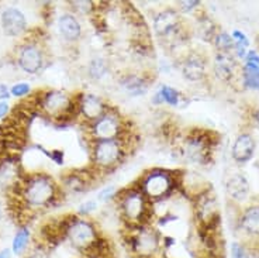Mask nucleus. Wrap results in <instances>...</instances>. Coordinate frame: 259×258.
I'll return each instance as SVG.
<instances>
[{"label": "nucleus", "instance_id": "f257e3e1", "mask_svg": "<svg viewBox=\"0 0 259 258\" xmlns=\"http://www.w3.org/2000/svg\"><path fill=\"white\" fill-rule=\"evenodd\" d=\"M65 237L71 243L72 247L86 254H91L92 251H102L100 247V237L97 232L96 226L91 220L83 217H72L64 227Z\"/></svg>", "mask_w": 259, "mask_h": 258}, {"label": "nucleus", "instance_id": "f03ea898", "mask_svg": "<svg viewBox=\"0 0 259 258\" xmlns=\"http://www.w3.org/2000/svg\"><path fill=\"white\" fill-rule=\"evenodd\" d=\"M117 198L121 216L130 226L140 227L148 225L149 200L145 198L140 188L125 189L117 195Z\"/></svg>", "mask_w": 259, "mask_h": 258}, {"label": "nucleus", "instance_id": "7ed1b4c3", "mask_svg": "<svg viewBox=\"0 0 259 258\" xmlns=\"http://www.w3.org/2000/svg\"><path fill=\"white\" fill-rule=\"evenodd\" d=\"M128 247L137 258H155L162 248L161 234L149 225L133 227L130 232Z\"/></svg>", "mask_w": 259, "mask_h": 258}, {"label": "nucleus", "instance_id": "20e7f679", "mask_svg": "<svg viewBox=\"0 0 259 258\" xmlns=\"http://www.w3.org/2000/svg\"><path fill=\"white\" fill-rule=\"evenodd\" d=\"M57 195V185L51 176L44 174L28 178L23 188V198L28 206L44 207L50 205Z\"/></svg>", "mask_w": 259, "mask_h": 258}, {"label": "nucleus", "instance_id": "39448f33", "mask_svg": "<svg viewBox=\"0 0 259 258\" xmlns=\"http://www.w3.org/2000/svg\"><path fill=\"white\" fill-rule=\"evenodd\" d=\"M124 140H102L92 144V162L93 165L103 171H110L116 168L125 157Z\"/></svg>", "mask_w": 259, "mask_h": 258}, {"label": "nucleus", "instance_id": "423d86ee", "mask_svg": "<svg viewBox=\"0 0 259 258\" xmlns=\"http://www.w3.org/2000/svg\"><path fill=\"white\" fill-rule=\"evenodd\" d=\"M125 131L127 129L123 117L113 109H109L100 119L89 124V134L93 141L120 140Z\"/></svg>", "mask_w": 259, "mask_h": 258}, {"label": "nucleus", "instance_id": "0eeeda50", "mask_svg": "<svg viewBox=\"0 0 259 258\" xmlns=\"http://www.w3.org/2000/svg\"><path fill=\"white\" fill-rule=\"evenodd\" d=\"M141 192L149 202H155L166 198L175 188L174 174L163 169H154L148 174L144 175L140 185Z\"/></svg>", "mask_w": 259, "mask_h": 258}, {"label": "nucleus", "instance_id": "6e6552de", "mask_svg": "<svg viewBox=\"0 0 259 258\" xmlns=\"http://www.w3.org/2000/svg\"><path fill=\"white\" fill-rule=\"evenodd\" d=\"M41 107L50 117L62 119L72 115L78 107V103H75V99L65 92L50 91L42 96Z\"/></svg>", "mask_w": 259, "mask_h": 258}, {"label": "nucleus", "instance_id": "1a4fd4ad", "mask_svg": "<svg viewBox=\"0 0 259 258\" xmlns=\"http://www.w3.org/2000/svg\"><path fill=\"white\" fill-rule=\"evenodd\" d=\"M210 140L204 134L194 133L192 136H189L183 145V154L188 158L189 161L194 164H204L210 158Z\"/></svg>", "mask_w": 259, "mask_h": 258}, {"label": "nucleus", "instance_id": "9d476101", "mask_svg": "<svg viewBox=\"0 0 259 258\" xmlns=\"http://www.w3.org/2000/svg\"><path fill=\"white\" fill-rule=\"evenodd\" d=\"M181 19L175 9H165L156 14L154 19V31L158 37L165 40H174V35L179 34Z\"/></svg>", "mask_w": 259, "mask_h": 258}, {"label": "nucleus", "instance_id": "9b49d317", "mask_svg": "<svg viewBox=\"0 0 259 258\" xmlns=\"http://www.w3.org/2000/svg\"><path fill=\"white\" fill-rule=\"evenodd\" d=\"M109 109L110 107L104 103L103 99L93 95V93H84V95L79 97V113L89 124L96 122L97 119H100Z\"/></svg>", "mask_w": 259, "mask_h": 258}, {"label": "nucleus", "instance_id": "f8f14e48", "mask_svg": "<svg viewBox=\"0 0 259 258\" xmlns=\"http://www.w3.org/2000/svg\"><path fill=\"white\" fill-rule=\"evenodd\" d=\"M17 62H19L20 68L27 73H37L44 64V57H42L41 48L37 44L27 43L19 50Z\"/></svg>", "mask_w": 259, "mask_h": 258}, {"label": "nucleus", "instance_id": "ddd939ff", "mask_svg": "<svg viewBox=\"0 0 259 258\" xmlns=\"http://www.w3.org/2000/svg\"><path fill=\"white\" fill-rule=\"evenodd\" d=\"M27 21L24 14L16 7H9L2 13V27L6 35L17 37L26 30Z\"/></svg>", "mask_w": 259, "mask_h": 258}, {"label": "nucleus", "instance_id": "4468645a", "mask_svg": "<svg viewBox=\"0 0 259 258\" xmlns=\"http://www.w3.org/2000/svg\"><path fill=\"white\" fill-rule=\"evenodd\" d=\"M182 73L190 82L201 81L206 75V62L204 58L199 54L188 55L182 64Z\"/></svg>", "mask_w": 259, "mask_h": 258}, {"label": "nucleus", "instance_id": "2eb2a0df", "mask_svg": "<svg viewBox=\"0 0 259 258\" xmlns=\"http://www.w3.org/2000/svg\"><path fill=\"white\" fill-rule=\"evenodd\" d=\"M255 153V141L251 134H240L237 137V140L234 141L231 154L233 158L240 164H245L253 157Z\"/></svg>", "mask_w": 259, "mask_h": 258}, {"label": "nucleus", "instance_id": "dca6fc26", "mask_svg": "<svg viewBox=\"0 0 259 258\" xmlns=\"http://www.w3.org/2000/svg\"><path fill=\"white\" fill-rule=\"evenodd\" d=\"M58 28L61 35L64 37L66 41H78L82 35V27L78 19L71 13L62 14L58 20Z\"/></svg>", "mask_w": 259, "mask_h": 258}, {"label": "nucleus", "instance_id": "f3484780", "mask_svg": "<svg viewBox=\"0 0 259 258\" xmlns=\"http://www.w3.org/2000/svg\"><path fill=\"white\" fill-rule=\"evenodd\" d=\"M227 194L231 199L237 200V202L245 200L249 194V183L246 181L245 176L242 174L233 175L227 181Z\"/></svg>", "mask_w": 259, "mask_h": 258}, {"label": "nucleus", "instance_id": "a211bd4d", "mask_svg": "<svg viewBox=\"0 0 259 258\" xmlns=\"http://www.w3.org/2000/svg\"><path fill=\"white\" fill-rule=\"evenodd\" d=\"M235 71V61L233 57L228 55V52H219L214 59V72L221 81H230L234 77Z\"/></svg>", "mask_w": 259, "mask_h": 258}, {"label": "nucleus", "instance_id": "6ab92c4d", "mask_svg": "<svg viewBox=\"0 0 259 258\" xmlns=\"http://www.w3.org/2000/svg\"><path fill=\"white\" fill-rule=\"evenodd\" d=\"M241 229L249 236H259V206H251L242 213L240 219Z\"/></svg>", "mask_w": 259, "mask_h": 258}, {"label": "nucleus", "instance_id": "aec40b11", "mask_svg": "<svg viewBox=\"0 0 259 258\" xmlns=\"http://www.w3.org/2000/svg\"><path fill=\"white\" fill-rule=\"evenodd\" d=\"M125 88V91H128L130 93L134 95H141L144 92H147L148 89V84L144 78L138 77V75H128L123 79V84Z\"/></svg>", "mask_w": 259, "mask_h": 258}, {"label": "nucleus", "instance_id": "412c9836", "mask_svg": "<svg viewBox=\"0 0 259 258\" xmlns=\"http://www.w3.org/2000/svg\"><path fill=\"white\" fill-rule=\"evenodd\" d=\"M154 102L155 103H163L165 102V103L170 104V106H176V104L179 103V93L174 88L163 85L161 89H159V92L155 93Z\"/></svg>", "mask_w": 259, "mask_h": 258}, {"label": "nucleus", "instance_id": "4be33fe9", "mask_svg": "<svg viewBox=\"0 0 259 258\" xmlns=\"http://www.w3.org/2000/svg\"><path fill=\"white\" fill-rule=\"evenodd\" d=\"M244 82L251 89H259V66L246 62L244 68Z\"/></svg>", "mask_w": 259, "mask_h": 258}, {"label": "nucleus", "instance_id": "5701e85b", "mask_svg": "<svg viewBox=\"0 0 259 258\" xmlns=\"http://www.w3.org/2000/svg\"><path fill=\"white\" fill-rule=\"evenodd\" d=\"M88 73L92 79H102V78L109 71V65L106 62L104 58H93L89 64V69H88Z\"/></svg>", "mask_w": 259, "mask_h": 258}, {"label": "nucleus", "instance_id": "b1692460", "mask_svg": "<svg viewBox=\"0 0 259 258\" xmlns=\"http://www.w3.org/2000/svg\"><path fill=\"white\" fill-rule=\"evenodd\" d=\"M28 241H30V232L28 229L23 227L20 229L19 232L16 233L13 239V245H12V250H13L14 254H21L27 248L28 245Z\"/></svg>", "mask_w": 259, "mask_h": 258}, {"label": "nucleus", "instance_id": "393cba45", "mask_svg": "<svg viewBox=\"0 0 259 258\" xmlns=\"http://www.w3.org/2000/svg\"><path fill=\"white\" fill-rule=\"evenodd\" d=\"M215 47L220 52H228L235 47V43L231 35H228L227 32H221L215 37Z\"/></svg>", "mask_w": 259, "mask_h": 258}, {"label": "nucleus", "instance_id": "a878e982", "mask_svg": "<svg viewBox=\"0 0 259 258\" xmlns=\"http://www.w3.org/2000/svg\"><path fill=\"white\" fill-rule=\"evenodd\" d=\"M65 185L73 192H80V191H84V188H86V178L83 179L80 175L72 174L66 178Z\"/></svg>", "mask_w": 259, "mask_h": 258}, {"label": "nucleus", "instance_id": "bb28decb", "mask_svg": "<svg viewBox=\"0 0 259 258\" xmlns=\"http://www.w3.org/2000/svg\"><path fill=\"white\" fill-rule=\"evenodd\" d=\"M231 258H248V250L240 243L231 244Z\"/></svg>", "mask_w": 259, "mask_h": 258}, {"label": "nucleus", "instance_id": "cd10ccee", "mask_svg": "<svg viewBox=\"0 0 259 258\" xmlns=\"http://www.w3.org/2000/svg\"><path fill=\"white\" fill-rule=\"evenodd\" d=\"M97 209V202L96 200H88L80 205L79 207V214L80 216H89L91 213H93Z\"/></svg>", "mask_w": 259, "mask_h": 258}, {"label": "nucleus", "instance_id": "c85d7f7f", "mask_svg": "<svg viewBox=\"0 0 259 258\" xmlns=\"http://www.w3.org/2000/svg\"><path fill=\"white\" fill-rule=\"evenodd\" d=\"M117 196V188L116 187H106L104 189H102L99 192V196L97 199L102 200V202H106V200H110L111 198Z\"/></svg>", "mask_w": 259, "mask_h": 258}, {"label": "nucleus", "instance_id": "c756f323", "mask_svg": "<svg viewBox=\"0 0 259 258\" xmlns=\"http://www.w3.org/2000/svg\"><path fill=\"white\" fill-rule=\"evenodd\" d=\"M30 92V85L27 84H17L14 85L13 88H12V91H10V93L13 95V96H24V95H27Z\"/></svg>", "mask_w": 259, "mask_h": 258}, {"label": "nucleus", "instance_id": "7c9ffc66", "mask_svg": "<svg viewBox=\"0 0 259 258\" xmlns=\"http://www.w3.org/2000/svg\"><path fill=\"white\" fill-rule=\"evenodd\" d=\"M233 40H235V41H237V44H238V46H242V47L248 46V40H246L245 34H242V32L234 31Z\"/></svg>", "mask_w": 259, "mask_h": 258}, {"label": "nucleus", "instance_id": "2f4dec72", "mask_svg": "<svg viewBox=\"0 0 259 258\" xmlns=\"http://www.w3.org/2000/svg\"><path fill=\"white\" fill-rule=\"evenodd\" d=\"M73 5H75V7L80 9L82 12H84V13H88L92 7H93V3H92V2H75Z\"/></svg>", "mask_w": 259, "mask_h": 258}, {"label": "nucleus", "instance_id": "473e14b6", "mask_svg": "<svg viewBox=\"0 0 259 258\" xmlns=\"http://www.w3.org/2000/svg\"><path fill=\"white\" fill-rule=\"evenodd\" d=\"M200 5L199 2H182L181 3V7L183 12H190L192 9H194V7H197Z\"/></svg>", "mask_w": 259, "mask_h": 258}, {"label": "nucleus", "instance_id": "72a5a7b5", "mask_svg": "<svg viewBox=\"0 0 259 258\" xmlns=\"http://www.w3.org/2000/svg\"><path fill=\"white\" fill-rule=\"evenodd\" d=\"M246 62H251V64H255L259 66V55L255 51H249L248 55H246Z\"/></svg>", "mask_w": 259, "mask_h": 258}, {"label": "nucleus", "instance_id": "f704fd0d", "mask_svg": "<svg viewBox=\"0 0 259 258\" xmlns=\"http://www.w3.org/2000/svg\"><path fill=\"white\" fill-rule=\"evenodd\" d=\"M51 158L57 162V164H62V162H64V154H62V151H58V150H57V151H52Z\"/></svg>", "mask_w": 259, "mask_h": 258}, {"label": "nucleus", "instance_id": "c9c22d12", "mask_svg": "<svg viewBox=\"0 0 259 258\" xmlns=\"http://www.w3.org/2000/svg\"><path fill=\"white\" fill-rule=\"evenodd\" d=\"M10 95H9V89L6 88V85H0V100L2 102H6V99Z\"/></svg>", "mask_w": 259, "mask_h": 258}, {"label": "nucleus", "instance_id": "e433bc0d", "mask_svg": "<svg viewBox=\"0 0 259 258\" xmlns=\"http://www.w3.org/2000/svg\"><path fill=\"white\" fill-rule=\"evenodd\" d=\"M9 113V104L7 102H0V119L5 117Z\"/></svg>", "mask_w": 259, "mask_h": 258}, {"label": "nucleus", "instance_id": "4c0bfd02", "mask_svg": "<svg viewBox=\"0 0 259 258\" xmlns=\"http://www.w3.org/2000/svg\"><path fill=\"white\" fill-rule=\"evenodd\" d=\"M0 258H12V254H10V250H2L0 251Z\"/></svg>", "mask_w": 259, "mask_h": 258}, {"label": "nucleus", "instance_id": "58836bf2", "mask_svg": "<svg viewBox=\"0 0 259 258\" xmlns=\"http://www.w3.org/2000/svg\"><path fill=\"white\" fill-rule=\"evenodd\" d=\"M248 258H259V251H248Z\"/></svg>", "mask_w": 259, "mask_h": 258}, {"label": "nucleus", "instance_id": "ea45409f", "mask_svg": "<svg viewBox=\"0 0 259 258\" xmlns=\"http://www.w3.org/2000/svg\"><path fill=\"white\" fill-rule=\"evenodd\" d=\"M255 119H256V122L259 123V109L256 110V113H255Z\"/></svg>", "mask_w": 259, "mask_h": 258}, {"label": "nucleus", "instance_id": "a19ab883", "mask_svg": "<svg viewBox=\"0 0 259 258\" xmlns=\"http://www.w3.org/2000/svg\"><path fill=\"white\" fill-rule=\"evenodd\" d=\"M2 216H3V212H2V206H0V220H2Z\"/></svg>", "mask_w": 259, "mask_h": 258}]
</instances>
